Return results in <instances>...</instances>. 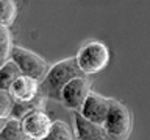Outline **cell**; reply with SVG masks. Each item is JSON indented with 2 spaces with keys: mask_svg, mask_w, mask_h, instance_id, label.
I'll return each instance as SVG.
<instances>
[{
  "mask_svg": "<svg viewBox=\"0 0 150 140\" xmlns=\"http://www.w3.org/2000/svg\"><path fill=\"white\" fill-rule=\"evenodd\" d=\"M78 76H84V75L77 67L75 58H66L63 61H58L53 65H50L45 76L39 81V92L47 100L52 98V100L59 101L63 87Z\"/></svg>",
  "mask_w": 150,
  "mask_h": 140,
  "instance_id": "6da1fadb",
  "label": "cell"
},
{
  "mask_svg": "<svg viewBox=\"0 0 150 140\" xmlns=\"http://www.w3.org/2000/svg\"><path fill=\"white\" fill-rule=\"evenodd\" d=\"M110 48L102 41H86L78 48L75 62L84 76L96 75L106 69L110 64Z\"/></svg>",
  "mask_w": 150,
  "mask_h": 140,
  "instance_id": "7a4b0ae2",
  "label": "cell"
},
{
  "mask_svg": "<svg viewBox=\"0 0 150 140\" xmlns=\"http://www.w3.org/2000/svg\"><path fill=\"white\" fill-rule=\"evenodd\" d=\"M103 128L112 140L128 139L131 134V128H133V115L128 106L119 100L111 98L110 111L103 121Z\"/></svg>",
  "mask_w": 150,
  "mask_h": 140,
  "instance_id": "3957f363",
  "label": "cell"
},
{
  "mask_svg": "<svg viewBox=\"0 0 150 140\" xmlns=\"http://www.w3.org/2000/svg\"><path fill=\"white\" fill-rule=\"evenodd\" d=\"M11 61L19 67V70H21V73L23 76L38 79V81H41L45 76L47 70L50 69L49 62L42 56H39L38 53H35V51H31L28 48L19 47V45L13 47Z\"/></svg>",
  "mask_w": 150,
  "mask_h": 140,
  "instance_id": "277c9868",
  "label": "cell"
},
{
  "mask_svg": "<svg viewBox=\"0 0 150 140\" xmlns=\"http://www.w3.org/2000/svg\"><path fill=\"white\" fill-rule=\"evenodd\" d=\"M91 92H92L91 79L88 76H78L74 78L72 81H69L63 87L59 101L63 103L64 107H67L74 112H78Z\"/></svg>",
  "mask_w": 150,
  "mask_h": 140,
  "instance_id": "5b68a950",
  "label": "cell"
},
{
  "mask_svg": "<svg viewBox=\"0 0 150 140\" xmlns=\"http://www.w3.org/2000/svg\"><path fill=\"white\" fill-rule=\"evenodd\" d=\"M22 121V128L25 131V135L28 140H44L47 134L50 132L52 128V118L44 109L33 111L30 114H27Z\"/></svg>",
  "mask_w": 150,
  "mask_h": 140,
  "instance_id": "8992f818",
  "label": "cell"
},
{
  "mask_svg": "<svg viewBox=\"0 0 150 140\" xmlns=\"http://www.w3.org/2000/svg\"><path fill=\"white\" fill-rule=\"evenodd\" d=\"M110 104H111V98L103 97L100 93L92 90L78 112L83 118L103 126V121H105L108 111H110Z\"/></svg>",
  "mask_w": 150,
  "mask_h": 140,
  "instance_id": "52a82bcc",
  "label": "cell"
},
{
  "mask_svg": "<svg viewBox=\"0 0 150 140\" xmlns=\"http://www.w3.org/2000/svg\"><path fill=\"white\" fill-rule=\"evenodd\" d=\"M72 118L75 140H112L102 125L92 123V121L83 118L80 112H74Z\"/></svg>",
  "mask_w": 150,
  "mask_h": 140,
  "instance_id": "ba28073f",
  "label": "cell"
},
{
  "mask_svg": "<svg viewBox=\"0 0 150 140\" xmlns=\"http://www.w3.org/2000/svg\"><path fill=\"white\" fill-rule=\"evenodd\" d=\"M9 95H11L13 100L17 101V103H30L41 95L39 81L22 75V76H19L17 81L11 86Z\"/></svg>",
  "mask_w": 150,
  "mask_h": 140,
  "instance_id": "9c48e42d",
  "label": "cell"
},
{
  "mask_svg": "<svg viewBox=\"0 0 150 140\" xmlns=\"http://www.w3.org/2000/svg\"><path fill=\"white\" fill-rule=\"evenodd\" d=\"M22 76L21 70L11 59L8 62H5L0 67V90H6L9 92V89L14 83L17 81V78Z\"/></svg>",
  "mask_w": 150,
  "mask_h": 140,
  "instance_id": "30bf717a",
  "label": "cell"
},
{
  "mask_svg": "<svg viewBox=\"0 0 150 140\" xmlns=\"http://www.w3.org/2000/svg\"><path fill=\"white\" fill-rule=\"evenodd\" d=\"M0 140H28L22 128V121L16 118H8L0 131Z\"/></svg>",
  "mask_w": 150,
  "mask_h": 140,
  "instance_id": "8fae6325",
  "label": "cell"
},
{
  "mask_svg": "<svg viewBox=\"0 0 150 140\" xmlns=\"http://www.w3.org/2000/svg\"><path fill=\"white\" fill-rule=\"evenodd\" d=\"M44 140H75L74 128H70L63 120H55L52 123L50 132Z\"/></svg>",
  "mask_w": 150,
  "mask_h": 140,
  "instance_id": "7c38bea8",
  "label": "cell"
},
{
  "mask_svg": "<svg viewBox=\"0 0 150 140\" xmlns=\"http://www.w3.org/2000/svg\"><path fill=\"white\" fill-rule=\"evenodd\" d=\"M14 47L13 33L8 27L0 25V67L11 59V51Z\"/></svg>",
  "mask_w": 150,
  "mask_h": 140,
  "instance_id": "4fadbf2b",
  "label": "cell"
},
{
  "mask_svg": "<svg viewBox=\"0 0 150 140\" xmlns=\"http://www.w3.org/2000/svg\"><path fill=\"white\" fill-rule=\"evenodd\" d=\"M17 3L13 0H0V25L8 27L16 20Z\"/></svg>",
  "mask_w": 150,
  "mask_h": 140,
  "instance_id": "5bb4252c",
  "label": "cell"
},
{
  "mask_svg": "<svg viewBox=\"0 0 150 140\" xmlns=\"http://www.w3.org/2000/svg\"><path fill=\"white\" fill-rule=\"evenodd\" d=\"M13 106L14 100L6 90H0V120H8L11 118L13 114Z\"/></svg>",
  "mask_w": 150,
  "mask_h": 140,
  "instance_id": "9a60e30c",
  "label": "cell"
},
{
  "mask_svg": "<svg viewBox=\"0 0 150 140\" xmlns=\"http://www.w3.org/2000/svg\"><path fill=\"white\" fill-rule=\"evenodd\" d=\"M5 121H6V120H0V131H2V128H3V125H5Z\"/></svg>",
  "mask_w": 150,
  "mask_h": 140,
  "instance_id": "2e32d148",
  "label": "cell"
}]
</instances>
